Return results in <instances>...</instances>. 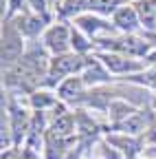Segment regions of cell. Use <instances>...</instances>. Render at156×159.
I'll use <instances>...</instances> for the list:
<instances>
[{"instance_id": "18", "label": "cell", "mask_w": 156, "mask_h": 159, "mask_svg": "<svg viewBox=\"0 0 156 159\" xmlns=\"http://www.w3.org/2000/svg\"><path fill=\"white\" fill-rule=\"evenodd\" d=\"M48 2H51V5H53V2H55V0H48Z\"/></svg>"}, {"instance_id": "17", "label": "cell", "mask_w": 156, "mask_h": 159, "mask_svg": "<svg viewBox=\"0 0 156 159\" xmlns=\"http://www.w3.org/2000/svg\"><path fill=\"white\" fill-rule=\"evenodd\" d=\"M125 2H128V0H125ZM130 2H132V5H134V2H139V0H130Z\"/></svg>"}, {"instance_id": "6", "label": "cell", "mask_w": 156, "mask_h": 159, "mask_svg": "<svg viewBox=\"0 0 156 159\" xmlns=\"http://www.w3.org/2000/svg\"><path fill=\"white\" fill-rule=\"evenodd\" d=\"M86 84H84V80L82 75H73L68 80H64V82L57 86V97H60V102L64 104H70V106H79L84 102H88V97H86Z\"/></svg>"}, {"instance_id": "8", "label": "cell", "mask_w": 156, "mask_h": 159, "mask_svg": "<svg viewBox=\"0 0 156 159\" xmlns=\"http://www.w3.org/2000/svg\"><path fill=\"white\" fill-rule=\"evenodd\" d=\"M13 25L18 27V31H20L27 40H35L37 35H44L48 20H44L42 16H37L31 9H27L24 13H20L18 18H13Z\"/></svg>"}, {"instance_id": "19", "label": "cell", "mask_w": 156, "mask_h": 159, "mask_svg": "<svg viewBox=\"0 0 156 159\" xmlns=\"http://www.w3.org/2000/svg\"><path fill=\"white\" fill-rule=\"evenodd\" d=\"M154 108H156V99H154Z\"/></svg>"}, {"instance_id": "3", "label": "cell", "mask_w": 156, "mask_h": 159, "mask_svg": "<svg viewBox=\"0 0 156 159\" xmlns=\"http://www.w3.org/2000/svg\"><path fill=\"white\" fill-rule=\"evenodd\" d=\"M70 38H73V27L68 22H62V20H55L51 22L42 35V47L46 49V53L51 57L57 55H66L73 51L70 47Z\"/></svg>"}, {"instance_id": "9", "label": "cell", "mask_w": 156, "mask_h": 159, "mask_svg": "<svg viewBox=\"0 0 156 159\" xmlns=\"http://www.w3.org/2000/svg\"><path fill=\"white\" fill-rule=\"evenodd\" d=\"M82 80H84L86 86L97 89V86H101V84H108L112 77H110L108 69L103 66V62L97 57V53H95V55L90 53V55L86 57V66H84V71H82Z\"/></svg>"}, {"instance_id": "14", "label": "cell", "mask_w": 156, "mask_h": 159, "mask_svg": "<svg viewBox=\"0 0 156 159\" xmlns=\"http://www.w3.org/2000/svg\"><path fill=\"white\" fill-rule=\"evenodd\" d=\"M125 0H88V11L101 18H112L114 11L123 7Z\"/></svg>"}, {"instance_id": "7", "label": "cell", "mask_w": 156, "mask_h": 159, "mask_svg": "<svg viewBox=\"0 0 156 159\" xmlns=\"http://www.w3.org/2000/svg\"><path fill=\"white\" fill-rule=\"evenodd\" d=\"M110 20H112L114 29L119 31V33H123V35H136V31L143 29V27H141V20H139V13H136V9H134V5H128V2H125L123 7L116 9Z\"/></svg>"}, {"instance_id": "11", "label": "cell", "mask_w": 156, "mask_h": 159, "mask_svg": "<svg viewBox=\"0 0 156 159\" xmlns=\"http://www.w3.org/2000/svg\"><path fill=\"white\" fill-rule=\"evenodd\" d=\"M106 142L112 146V148H116L125 159H134L136 155L141 152V142L136 137H132V135H125V133H116V135H108V139Z\"/></svg>"}, {"instance_id": "12", "label": "cell", "mask_w": 156, "mask_h": 159, "mask_svg": "<svg viewBox=\"0 0 156 159\" xmlns=\"http://www.w3.org/2000/svg\"><path fill=\"white\" fill-rule=\"evenodd\" d=\"M134 9L139 13L143 31L156 33V0H139V2H134Z\"/></svg>"}, {"instance_id": "1", "label": "cell", "mask_w": 156, "mask_h": 159, "mask_svg": "<svg viewBox=\"0 0 156 159\" xmlns=\"http://www.w3.org/2000/svg\"><path fill=\"white\" fill-rule=\"evenodd\" d=\"M86 57L88 55H79V53H66V55H57L51 57V66H48V75H46V89H57L64 80L73 77V75H82L84 66H86Z\"/></svg>"}, {"instance_id": "5", "label": "cell", "mask_w": 156, "mask_h": 159, "mask_svg": "<svg viewBox=\"0 0 156 159\" xmlns=\"http://www.w3.org/2000/svg\"><path fill=\"white\" fill-rule=\"evenodd\" d=\"M77 29H79L82 33H86L92 42H97V40H103V38H112V35H119V31L114 29L112 20H106L101 16H95V13H84L79 16L73 22Z\"/></svg>"}, {"instance_id": "4", "label": "cell", "mask_w": 156, "mask_h": 159, "mask_svg": "<svg viewBox=\"0 0 156 159\" xmlns=\"http://www.w3.org/2000/svg\"><path fill=\"white\" fill-rule=\"evenodd\" d=\"M97 57L103 62V66L108 69L110 75H139L143 73L145 64L139 62V60H134V57H128L123 53H114V51H95Z\"/></svg>"}, {"instance_id": "15", "label": "cell", "mask_w": 156, "mask_h": 159, "mask_svg": "<svg viewBox=\"0 0 156 159\" xmlns=\"http://www.w3.org/2000/svg\"><path fill=\"white\" fill-rule=\"evenodd\" d=\"M143 64H150V66H154V69H156V49H154V51H150V53L145 55Z\"/></svg>"}, {"instance_id": "2", "label": "cell", "mask_w": 156, "mask_h": 159, "mask_svg": "<svg viewBox=\"0 0 156 159\" xmlns=\"http://www.w3.org/2000/svg\"><path fill=\"white\" fill-rule=\"evenodd\" d=\"M24 35L18 31L13 20H2V71L15 66L27 53Z\"/></svg>"}, {"instance_id": "10", "label": "cell", "mask_w": 156, "mask_h": 159, "mask_svg": "<svg viewBox=\"0 0 156 159\" xmlns=\"http://www.w3.org/2000/svg\"><path fill=\"white\" fill-rule=\"evenodd\" d=\"M51 7L57 20H62V22L73 20L75 22L79 16L88 13V0H55Z\"/></svg>"}, {"instance_id": "13", "label": "cell", "mask_w": 156, "mask_h": 159, "mask_svg": "<svg viewBox=\"0 0 156 159\" xmlns=\"http://www.w3.org/2000/svg\"><path fill=\"white\" fill-rule=\"evenodd\" d=\"M29 104L33 111H40V113H51L53 108H57L62 102H60V97L53 95L51 91H33L29 95Z\"/></svg>"}, {"instance_id": "16", "label": "cell", "mask_w": 156, "mask_h": 159, "mask_svg": "<svg viewBox=\"0 0 156 159\" xmlns=\"http://www.w3.org/2000/svg\"><path fill=\"white\" fill-rule=\"evenodd\" d=\"M143 35H145V40H147L152 47H156V33H143Z\"/></svg>"}]
</instances>
